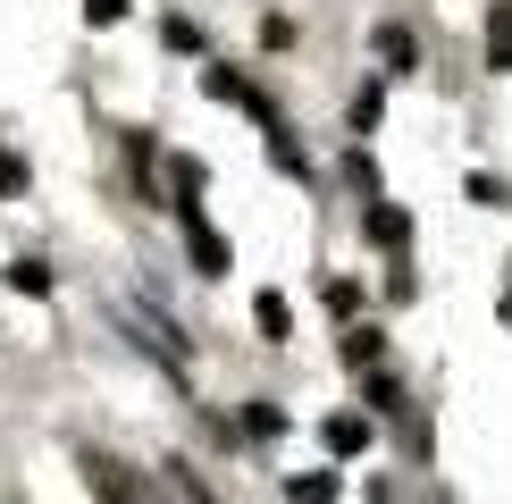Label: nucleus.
<instances>
[{
    "instance_id": "obj_1",
    "label": "nucleus",
    "mask_w": 512,
    "mask_h": 504,
    "mask_svg": "<svg viewBox=\"0 0 512 504\" xmlns=\"http://www.w3.org/2000/svg\"><path fill=\"white\" fill-rule=\"evenodd\" d=\"M177 219H185V252H194V269H202V278H227V269H236V261H227L219 227H210V219H202L194 202H177Z\"/></svg>"
},
{
    "instance_id": "obj_2",
    "label": "nucleus",
    "mask_w": 512,
    "mask_h": 504,
    "mask_svg": "<svg viewBox=\"0 0 512 504\" xmlns=\"http://www.w3.org/2000/svg\"><path fill=\"white\" fill-rule=\"evenodd\" d=\"M252 320H261L269 345H294V311H286V294H252Z\"/></svg>"
},
{
    "instance_id": "obj_3",
    "label": "nucleus",
    "mask_w": 512,
    "mask_h": 504,
    "mask_svg": "<svg viewBox=\"0 0 512 504\" xmlns=\"http://www.w3.org/2000/svg\"><path fill=\"white\" fill-rule=\"evenodd\" d=\"M319 437H328V454H361V446H370V420L336 412V420H328V429H319Z\"/></svg>"
},
{
    "instance_id": "obj_4",
    "label": "nucleus",
    "mask_w": 512,
    "mask_h": 504,
    "mask_svg": "<svg viewBox=\"0 0 512 504\" xmlns=\"http://www.w3.org/2000/svg\"><path fill=\"white\" fill-rule=\"evenodd\" d=\"M286 496H294V504H336V471H303V479H286Z\"/></svg>"
},
{
    "instance_id": "obj_5",
    "label": "nucleus",
    "mask_w": 512,
    "mask_h": 504,
    "mask_svg": "<svg viewBox=\"0 0 512 504\" xmlns=\"http://www.w3.org/2000/svg\"><path fill=\"white\" fill-rule=\"evenodd\" d=\"M378 59H387V76H403V68H412V34H403V26H378Z\"/></svg>"
},
{
    "instance_id": "obj_6",
    "label": "nucleus",
    "mask_w": 512,
    "mask_h": 504,
    "mask_svg": "<svg viewBox=\"0 0 512 504\" xmlns=\"http://www.w3.org/2000/svg\"><path fill=\"white\" fill-rule=\"evenodd\" d=\"M504 59H512V9L487 17V68H504Z\"/></svg>"
},
{
    "instance_id": "obj_7",
    "label": "nucleus",
    "mask_w": 512,
    "mask_h": 504,
    "mask_svg": "<svg viewBox=\"0 0 512 504\" xmlns=\"http://www.w3.org/2000/svg\"><path fill=\"white\" fill-rule=\"evenodd\" d=\"M370 236L395 252V244H403V210H387V202H378V210H370Z\"/></svg>"
},
{
    "instance_id": "obj_8",
    "label": "nucleus",
    "mask_w": 512,
    "mask_h": 504,
    "mask_svg": "<svg viewBox=\"0 0 512 504\" xmlns=\"http://www.w3.org/2000/svg\"><path fill=\"white\" fill-rule=\"evenodd\" d=\"M345 362H353V370L378 362V328H353V336H345Z\"/></svg>"
},
{
    "instance_id": "obj_9",
    "label": "nucleus",
    "mask_w": 512,
    "mask_h": 504,
    "mask_svg": "<svg viewBox=\"0 0 512 504\" xmlns=\"http://www.w3.org/2000/svg\"><path fill=\"white\" fill-rule=\"evenodd\" d=\"M9 286H17V294H42V286H51V269H42V261H17Z\"/></svg>"
},
{
    "instance_id": "obj_10",
    "label": "nucleus",
    "mask_w": 512,
    "mask_h": 504,
    "mask_svg": "<svg viewBox=\"0 0 512 504\" xmlns=\"http://www.w3.org/2000/svg\"><path fill=\"white\" fill-rule=\"evenodd\" d=\"M84 9H93L101 26H118V17H126V0H84Z\"/></svg>"
},
{
    "instance_id": "obj_11",
    "label": "nucleus",
    "mask_w": 512,
    "mask_h": 504,
    "mask_svg": "<svg viewBox=\"0 0 512 504\" xmlns=\"http://www.w3.org/2000/svg\"><path fill=\"white\" fill-rule=\"evenodd\" d=\"M0 185H26V168H17L9 152H0Z\"/></svg>"
}]
</instances>
